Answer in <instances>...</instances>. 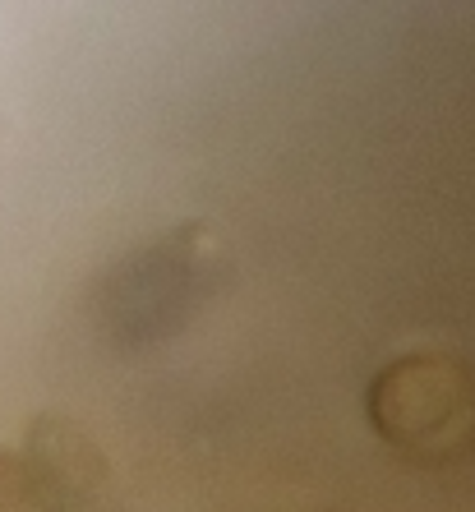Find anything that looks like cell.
<instances>
[{
	"mask_svg": "<svg viewBox=\"0 0 475 512\" xmlns=\"http://www.w3.org/2000/svg\"><path fill=\"white\" fill-rule=\"evenodd\" d=\"M369 416L406 453L448 457L471 434V379L443 356L392 360L369 388Z\"/></svg>",
	"mask_w": 475,
	"mask_h": 512,
	"instance_id": "6da1fadb",
	"label": "cell"
}]
</instances>
